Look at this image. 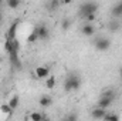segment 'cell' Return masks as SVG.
<instances>
[{
	"mask_svg": "<svg viewBox=\"0 0 122 121\" xmlns=\"http://www.w3.org/2000/svg\"><path fill=\"white\" fill-rule=\"evenodd\" d=\"M0 111L4 113V114H7V116H10L13 113V108L10 107V104H1L0 105Z\"/></svg>",
	"mask_w": 122,
	"mask_h": 121,
	"instance_id": "cell-16",
	"label": "cell"
},
{
	"mask_svg": "<svg viewBox=\"0 0 122 121\" xmlns=\"http://www.w3.org/2000/svg\"><path fill=\"white\" fill-rule=\"evenodd\" d=\"M9 56H10V63L13 64V67H16V68H21V61L19 59V50H14V49H11L10 51H9Z\"/></svg>",
	"mask_w": 122,
	"mask_h": 121,
	"instance_id": "cell-4",
	"label": "cell"
},
{
	"mask_svg": "<svg viewBox=\"0 0 122 121\" xmlns=\"http://www.w3.org/2000/svg\"><path fill=\"white\" fill-rule=\"evenodd\" d=\"M47 87H48V88H54V87H56V78H54L53 76L47 80Z\"/></svg>",
	"mask_w": 122,
	"mask_h": 121,
	"instance_id": "cell-21",
	"label": "cell"
},
{
	"mask_svg": "<svg viewBox=\"0 0 122 121\" xmlns=\"http://www.w3.org/2000/svg\"><path fill=\"white\" fill-rule=\"evenodd\" d=\"M4 50H6L7 53L11 50V40H10V38H6V41H4Z\"/></svg>",
	"mask_w": 122,
	"mask_h": 121,
	"instance_id": "cell-23",
	"label": "cell"
},
{
	"mask_svg": "<svg viewBox=\"0 0 122 121\" xmlns=\"http://www.w3.org/2000/svg\"><path fill=\"white\" fill-rule=\"evenodd\" d=\"M85 20H87V22H90V23H92V22L95 20V13H91V14H88V16L85 17Z\"/></svg>",
	"mask_w": 122,
	"mask_h": 121,
	"instance_id": "cell-24",
	"label": "cell"
},
{
	"mask_svg": "<svg viewBox=\"0 0 122 121\" xmlns=\"http://www.w3.org/2000/svg\"><path fill=\"white\" fill-rule=\"evenodd\" d=\"M6 3L10 9H17L20 4V0H6Z\"/></svg>",
	"mask_w": 122,
	"mask_h": 121,
	"instance_id": "cell-18",
	"label": "cell"
},
{
	"mask_svg": "<svg viewBox=\"0 0 122 121\" xmlns=\"http://www.w3.org/2000/svg\"><path fill=\"white\" fill-rule=\"evenodd\" d=\"M121 78H122V68H121Z\"/></svg>",
	"mask_w": 122,
	"mask_h": 121,
	"instance_id": "cell-28",
	"label": "cell"
},
{
	"mask_svg": "<svg viewBox=\"0 0 122 121\" xmlns=\"http://www.w3.org/2000/svg\"><path fill=\"white\" fill-rule=\"evenodd\" d=\"M112 101H114V98H111V97H108V95H101V98L98 100V107L107 110V108L112 104Z\"/></svg>",
	"mask_w": 122,
	"mask_h": 121,
	"instance_id": "cell-6",
	"label": "cell"
},
{
	"mask_svg": "<svg viewBox=\"0 0 122 121\" xmlns=\"http://www.w3.org/2000/svg\"><path fill=\"white\" fill-rule=\"evenodd\" d=\"M17 22H14L11 26H10V29L7 31V38H10V40H13V38H16V29H17Z\"/></svg>",
	"mask_w": 122,
	"mask_h": 121,
	"instance_id": "cell-14",
	"label": "cell"
},
{
	"mask_svg": "<svg viewBox=\"0 0 122 121\" xmlns=\"http://www.w3.org/2000/svg\"><path fill=\"white\" fill-rule=\"evenodd\" d=\"M109 47H111V40H109V38L99 37V38L95 40V49H97V50H99V51H107Z\"/></svg>",
	"mask_w": 122,
	"mask_h": 121,
	"instance_id": "cell-3",
	"label": "cell"
},
{
	"mask_svg": "<svg viewBox=\"0 0 122 121\" xmlns=\"http://www.w3.org/2000/svg\"><path fill=\"white\" fill-rule=\"evenodd\" d=\"M105 114H107V110H105V108H101V107L94 108V110L91 111V117H92V118H97V120L104 118V117H105Z\"/></svg>",
	"mask_w": 122,
	"mask_h": 121,
	"instance_id": "cell-7",
	"label": "cell"
},
{
	"mask_svg": "<svg viewBox=\"0 0 122 121\" xmlns=\"http://www.w3.org/2000/svg\"><path fill=\"white\" fill-rule=\"evenodd\" d=\"M81 33L84 34V36H94L95 34V26L91 24V23H88V24H84L82 27H81Z\"/></svg>",
	"mask_w": 122,
	"mask_h": 121,
	"instance_id": "cell-8",
	"label": "cell"
},
{
	"mask_svg": "<svg viewBox=\"0 0 122 121\" xmlns=\"http://www.w3.org/2000/svg\"><path fill=\"white\" fill-rule=\"evenodd\" d=\"M111 13H112V16H114L115 19L121 17V16H122V1H119V3H117V4H115V6L112 7Z\"/></svg>",
	"mask_w": 122,
	"mask_h": 121,
	"instance_id": "cell-10",
	"label": "cell"
},
{
	"mask_svg": "<svg viewBox=\"0 0 122 121\" xmlns=\"http://www.w3.org/2000/svg\"><path fill=\"white\" fill-rule=\"evenodd\" d=\"M81 87V78L77 76V74H70L65 81H64V90L67 93L70 91H77Z\"/></svg>",
	"mask_w": 122,
	"mask_h": 121,
	"instance_id": "cell-1",
	"label": "cell"
},
{
	"mask_svg": "<svg viewBox=\"0 0 122 121\" xmlns=\"http://www.w3.org/2000/svg\"><path fill=\"white\" fill-rule=\"evenodd\" d=\"M70 24H71V22H70L68 19H64V20H62V23H61V29H62V30H68Z\"/></svg>",
	"mask_w": 122,
	"mask_h": 121,
	"instance_id": "cell-22",
	"label": "cell"
},
{
	"mask_svg": "<svg viewBox=\"0 0 122 121\" xmlns=\"http://www.w3.org/2000/svg\"><path fill=\"white\" fill-rule=\"evenodd\" d=\"M121 29V23L117 20V19H114V20H111L109 23H108V30L112 31V33H115V31H118Z\"/></svg>",
	"mask_w": 122,
	"mask_h": 121,
	"instance_id": "cell-11",
	"label": "cell"
},
{
	"mask_svg": "<svg viewBox=\"0 0 122 121\" xmlns=\"http://www.w3.org/2000/svg\"><path fill=\"white\" fill-rule=\"evenodd\" d=\"M36 30H37V34H38V38H40V40H47V38H48V36H50V30L47 29L46 24H40V26H37Z\"/></svg>",
	"mask_w": 122,
	"mask_h": 121,
	"instance_id": "cell-5",
	"label": "cell"
},
{
	"mask_svg": "<svg viewBox=\"0 0 122 121\" xmlns=\"http://www.w3.org/2000/svg\"><path fill=\"white\" fill-rule=\"evenodd\" d=\"M51 104H53V98L50 95H43L40 98V105L41 107H50Z\"/></svg>",
	"mask_w": 122,
	"mask_h": 121,
	"instance_id": "cell-12",
	"label": "cell"
},
{
	"mask_svg": "<svg viewBox=\"0 0 122 121\" xmlns=\"http://www.w3.org/2000/svg\"><path fill=\"white\" fill-rule=\"evenodd\" d=\"M71 1H72V0H62V3H64V4H70Z\"/></svg>",
	"mask_w": 122,
	"mask_h": 121,
	"instance_id": "cell-25",
	"label": "cell"
},
{
	"mask_svg": "<svg viewBox=\"0 0 122 121\" xmlns=\"http://www.w3.org/2000/svg\"><path fill=\"white\" fill-rule=\"evenodd\" d=\"M60 7V0H50L47 3V10L48 11H56Z\"/></svg>",
	"mask_w": 122,
	"mask_h": 121,
	"instance_id": "cell-13",
	"label": "cell"
},
{
	"mask_svg": "<svg viewBox=\"0 0 122 121\" xmlns=\"http://www.w3.org/2000/svg\"><path fill=\"white\" fill-rule=\"evenodd\" d=\"M1 22H3V13H1V10H0V24H1Z\"/></svg>",
	"mask_w": 122,
	"mask_h": 121,
	"instance_id": "cell-26",
	"label": "cell"
},
{
	"mask_svg": "<svg viewBox=\"0 0 122 121\" xmlns=\"http://www.w3.org/2000/svg\"><path fill=\"white\" fill-rule=\"evenodd\" d=\"M1 4H3V0H0V6H1Z\"/></svg>",
	"mask_w": 122,
	"mask_h": 121,
	"instance_id": "cell-27",
	"label": "cell"
},
{
	"mask_svg": "<svg viewBox=\"0 0 122 121\" xmlns=\"http://www.w3.org/2000/svg\"><path fill=\"white\" fill-rule=\"evenodd\" d=\"M29 118H30V120H33V121H41L44 117H43L40 113H31L30 116H29Z\"/></svg>",
	"mask_w": 122,
	"mask_h": 121,
	"instance_id": "cell-19",
	"label": "cell"
},
{
	"mask_svg": "<svg viewBox=\"0 0 122 121\" xmlns=\"http://www.w3.org/2000/svg\"><path fill=\"white\" fill-rule=\"evenodd\" d=\"M104 120H111V121H118L119 120V117L118 116H115V114H105V117H104Z\"/></svg>",
	"mask_w": 122,
	"mask_h": 121,
	"instance_id": "cell-20",
	"label": "cell"
},
{
	"mask_svg": "<svg viewBox=\"0 0 122 121\" xmlns=\"http://www.w3.org/2000/svg\"><path fill=\"white\" fill-rule=\"evenodd\" d=\"M97 10H98V4H97V3H94V1H87V3H82V4L80 6L78 14H80L82 19H85L88 14L97 13Z\"/></svg>",
	"mask_w": 122,
	"mask_h": 121,
	"instance_id": "cell-2",
	"label": "cell"
},
{
	"mask_svg": "<svg viewBox=\"0 0 122 121\" xmlns=\"http://www.w3.org/2000/svg\"><path fill=\"white\" fill-rule=\"evenodd\" d=\"M36 76H37L38 78H46V77H48V76H50L48 67H37V68H36Z\"/></svg>",
	"mask_w": 122,
	"mask_h": 121,
	"instance_id": "cell-9",
	"label": "cell"
},
{
	"mask_svg": "<svg viewBox=\"0 0 122 121\" xmlns=\"http://www.w3.org/2000/svg\"><path fill=\"white\" fill-rule=\"evenodd\" d=\"M37 40H38V34H37V30L34 29V30L30 33V36L27 37V41H29V43H34V41H37Z\"/></svg>",
	"mask_w": 122,
	"mask_h": 121,
	"instance_id": "cell-17",
	"label": "cell"
},
{
	"mask_svg": "<svg viewBox=\"0 0 122 121\" xmlns=\"http://www.w3.org/2000/svg\"><path fill=\"white\" fill-rule=\"evenodd\" d=\"M9 104H10V107H11L13 110H16V108L19 107V104H20V98H19L17 95H14V97H11V98H10Z\"/></svg>",
	"mask_w": 122,
	"mask_h": 121,
	"instance_id": "cell-15",
	"label": "cell"
}]
</instances>
